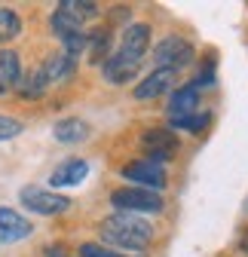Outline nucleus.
<instances>
[{"label": "nucleus", "mask_w": 248, "mask_h": 257, "mask_svg": "<svg viewBox=\"0 0 248 257\" xmlns=\"http://www.w3.org/2000/svg\"><path fill=\"white\" fill-rule=\"evenodd\" d=\"M101 239L107 245L126 248V251H144L153 239V227L147 220H141L138 214L116 211V214L101 220Z\"/></svg>", "instance_id": "nucleus-1"}, {"label": "nucleus", "mask_w": 248, "mask_h": 257, "mask_svg": "<svg viewBox=\"0 0 248 257\" xmlns=\"http://www.w3.org/2000/svg\"><path fill=\"white\" fill-rule=\"evenodd\" d=\"M110 202L119 208V211H129V214H153V211H163V196L153 190H144V187H122V190H113L110 193Z\"/></svg>", "instance_id": "nucleus-2"}, {"label": "nucleus", "mask_w": 248, "mask_h": 257, "mask_svg": "<svg viewBox=\"0 0 248 257\" xmlns=\"http://www.w3.org/2000/svg\"><path fill=\"white\" fill-rule=\"evenodd\" d=\"M19 199H22V205H25L28 211L43 214V217L61 214V211H68V205H71L68 196H61V193H49V190H43V187H22Z\"/></svg>", "instance_id": "nucleus-3"}, {"label": "nucleus", "mask_w": 248, "mask_h": 257, "mask_svg": "<svg viewBox=\"0 0 248 257\" xmlns=\"http://www.w3.org/2000/svg\"><path fill=\"white\" fill-rule=\"evenodd\" d=\"M153 61H157V71H172L175 74L178 68L193 61V46L181 37H166L153 49Z\"/></svg>", "instance_id": "nucleus-4"}, {"label": "nucleus", "mask_w": 248, "mask_h": 257, "mask_svg": "<svg viewBox=\"0 0 248 257\" xmlns=\"http://www.w3.org/2000/svg\"><path fill=\"white\" fill-rule=\"evenodd\" d=\"M141 147H144L150 163L163 166L178 153V138H175V132H169V128H147L141 135Z\"/></svg>", "instance_id": "nucleus-5"}, {"label": "nucleus", "mask_w": 248, "mask_h": 257, "mask_svg": "<svg viewBox=\"0 0 248 257\" xmlns=\"http://www.w3.org/2000/svg\"><path fill=\"white\" fill-rule=\"evenodd\" d=\"M122 178H126V181H135L138 187L153 190V193L166 187V169L157 166V163H150V159H135V163L122 166Z\"/></svg>", "instance_id": "nucleus-6"}, {"label": "nucleus", "mask_w": 248, "mask_h": 257, "mask_svg": "<svg viewBox=\"0 0 248 257\" xmlns=\"http://www.w3.org/2000/svg\"><path fill=\"white\" fill-rule=\"evenodd\" d=\"M141 68V58L138 55H129V52H122L116 49L104 64H101V71H104V80L113 83V86H122V83H129Z\"/></svg>", "instance_id": "nucleus-7"}, {"label": "nucleus", "mask_w": 248, "mask_h": 257, "mask_svg": "<svg viewBox=\"0 0 248 257\" xmlns=\"http://www.w3.org/2000/svg\"><path fill=\"white\" fill-rule=\"evenodd\" d=\"M31 236V220H25L16 208H0V242H22Z\"/></svg>", "instance_id": "nucleus-8"}, {"label": "nucleus", "mask_w": 248, "mask_h": 257, "mask_svg": "<svg viewBox=\"0 0 248 257\" xmlns=\"http://www.w3.org/2000/svg\"><path fill=\"white\" fill-rule=\"evenodd\" d=\"M175 83V74L172 71H153L147 74L138 86H135V98L138 101H150V98H160V95H166Z\"/></svg>", "instance_id": "nucleus-9"}, {"label": "nucleus", "mask_w": 248, "mask_h": 257, "mask_svg": "<svg viewBox=\"0 0 248 257\" xmlns=\"http://www.w3.org/2000/svg\"><path fill=\"white\" fill-rule=\"evenodd\" d=\"M86 175H89L86 159H65V163L49 175V184L52 187H74V184H83Z\"/></svg>", "instance_id": "nucleus-10"}, {"label": "nucleus", "mask_w": 248, "mask_h": 257, "mask_svg": "<svg viewBox=\"0 0 248 257\" xmlns=\"http://www.w3.org/2000/svg\"><path fill=\"white\" fill-rule=\"evenodd\" d=\"M196 107H199V92H196V86H184V89L172 92V98H169V116L172 119L190 116V113H196Z\"/></svg>", "instance_id": "nucleus-11"}, {"label": "nucleus", "mask_w": 248, "mask_h": 257, "mask_svg": "<svg viewBox=\"0 0 248 257\" xmlns=\"http://www.w3.org/2000/svg\"><path fill=\"white\" fill-rule=\"evenodd\" d=\"M22 80V64H19V52L4 49L0 52V95H7L10 89H16Z\"/></svg>", "instance_id": "nucleus-12"}, {"label": "nucleus", "mask_w": 248, "mask_h": 257, "mask_svg": "<svg viewBox=\"0 0 248 257\" xmlns=\"http://www.w3.org/2000/svg\"><path fill=\"white\" fill-rule=\"evenodd\" d=\"M147 46H150V25H141V22H138V25H129V28H126V34H122L119 49H122V52H129V55L144 58Z\"/></svg>", "instance_id": "nucleus-13"}, {"label": "nucleus", "mask_w": 248, "mask_h": 257, "mask_svg": "<svg viewBox=\"0 0 248 257\" xmlns=\"http://www.w3.org/2000/svg\"><path fill=\"white\" fill-rule=\"evenodd\" d=\"M74 68H77V61H74L71 55H65V52H58V55H49V58H46L43 74H46L49 83H65V80L74 77Z\"/></svg>", "instance_id": "nucleus-14"}, {"label": "nucleus", "mask_w": 248, "mask_h": 257, "mask_svg": "<svg viewBox=\"0 0 248 257\" xmlns=\"http://www.w3.org/2000/svg\"><path fill=\"white\" fill-rule=\"evenodd\" d=\"M52 135H55V141H61V144H77V141H83V138L89 135V125H86L83 119H77V116H68V119H58V122H55Z\"/></svg>", "instance_id": "nucleus-15"}, {"label": "nucleus", "mask_w": 248, "mask_h": 257, "mask_svg": "<svg viewBox=\"0 0 248 257\" xmlns=\"http://www.w3.org/2000/svg\"><path fill=\"white\" fill-rule=\"evenodd\" d=\"M46 86H49V80H46L43 68H37V71H28V74L19 80L16 92L22 95V98H40V95L46 92Z\"/></svg>", "instance_id": "nucleus-16"}, {"label": "nucleus", "mask_w": 248, "mask_h": 257, "mask_svg": "<svg viewBox=\"0 0 248 257\" xmlns=\"http://www.w3.org/2000/svg\"><path fill=\"white\" fill-rule=\"evenodd\" d=\"M86 52H89V61L104 64V61L110 58V31H104V28L92 31V34H89V46H86Z\"/></svg>", "instance_id": "nucleus-17"}, {"label": "nucleus", "mask_w": 248, "mask_h": 257, "mask_svg": "<svg viewBox=\"0 0 248 257\" xmlns=\"http://www.w3.org/2000/svg\"><path fill=\"white\" fill-rule=\"evenodd\" d=\"M22 34V19L16 10L10 7H0V43H10Z\"/></svg>", "instance_id": "nucleus-18"}, {"label": "nucleus", "mask_w": 248, "mask_h": 257, "mask_svg": "<svg viewBox=\"0 0 248 257\" xmlns=\"http://www.w3.org/2000/svg\"><path fill=\"white\" fill-rule=\"evenodd\" d=\"M58 10H65L68 16H74L80 25L98 16V4H92V0H61V4H58Z\"/></svg>", "instance_id": "nucleus-19"}, {"label": "nucleus", "mask_w": 248, "mask_h": 257, "mask_svg": "<svg viewBox=\"0 0 248 257\" xmlns=\"http://www.w3.org/2000/svg\"><path fill=\"white\" fill-rule=\"evenodd\" d=\"M175 128H187V132H202V128L208 125V113H190L184 119H172Z\"/></svg>", "instance_id": "nucleus-20"}, {"label": "nucleus", "mask_w": 248, "mask_h": 257, "mask_svg": "<svg viewBox=\"0 0 248 257\" xmlns=\"http://www.w3.org/2000/svg\"><path fill=\"white\" fill-rule=\"evenodd\" d=\"M22 122L19 119H13V116H0V141H13V138H19L22 135Z\"/></svg>", "instance_id": "nucleus-21"}, {"label": "nucleus", "mask_w": 248, "mask_h": 257, "mask_svg": "<svg viewBox=\"0 0 248 257\" xmlns=\"http://www.w3.org/2000/svg\"><path fill=\"white\" fill-rule=\"evenodd\" d=\"M80 257H126V254H116V251H110V248H104V245L86 242V245L80 248Z\"/></svg>", "instance_id": "nucleus-22"}, {"label": "nucleus", "mask_w": 248, "mask_h": 257, "mask_svg": "<svg viewBox=\"0 0 248 257\" xmlns=\"http://www.w3.org/2000/svg\"><path fill=\"white\" fill-rule=\"evenodd\" d=\"M46 257H68V248L65 245H49L46 248Z\"/></svg>", "instance_id": "nucleus-23"}, {"label": "nucleus", "mask_w": 248, "mask_h": 257, "mask_svg": "<svg viewBox=\"0 0 248 257\" xmlns=\"http://www.w3.org/2000/svg\"><path fill=\"white\" fill-rule=\"evenodd\" d=\"M239 248H242V251H245V254H248V230H245V233H242V239H239Z\"/></svg>", "instance_id": "nucleus-24"}]
</instances>
